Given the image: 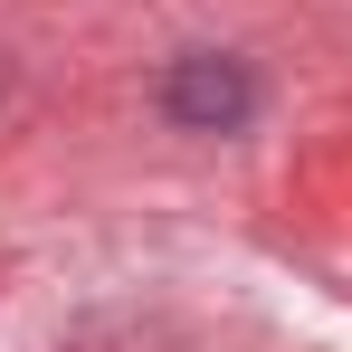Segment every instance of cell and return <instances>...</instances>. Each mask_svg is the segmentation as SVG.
I'll list each match as a JSON object with an SVG mask.
<instances>
[{"label":"cell","instance_id":"obj_1","mask_svg":"<svg viewBox=\"0 0 352 352\" xmlns=\"http://www.w3.org/2000/svg\"><path fill=\"white\" fill-rule=\"evenodd\" d=\"M162 105H172V124H190V133H238V124L257 115V76H248V58H229V48H190V58L172 67V86H162Z\"/></svg>","mask_w":352,"mask_h":352}]
</instances>
